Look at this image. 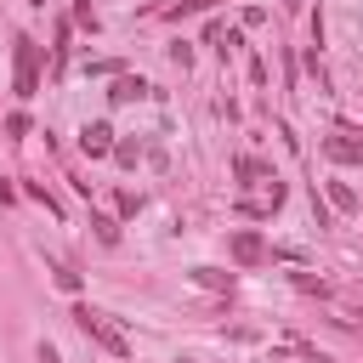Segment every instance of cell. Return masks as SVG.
Listing matches in <instances>:
<instances>
[{
	"instance_id": "cell-1",
	"label": "cell",
	"mask_w": 363,
	"mask_h": 363,
	"mask_svg": "<svg viewBox=\"0 0 363 363\" xmlns=\"http://www.w3.org/2000/svg\"><path fill=\"white\" fill-rule=\"evenodd\" d=\"M74 323H79V329H85V340H96L108 357H130V335H125L108 312H96V306H85V301H79V306H74Z\"/></svg>"
},
{
	"instance_id": "cell-2",
	"label": "cell",
	"mask_w": 363,
	"mask_h": 363,
	"mask_svg": "<svg viewBox=\"0 0 363 363\" xmlns=\"http://www.w3.org/2000/svg\"><path fill=\"white\" fill-rule=\"evenodd\" d=\"M11 85H17V96H34L40 91V45L28 34L11 40Z\"/></svg>"
},
{
	"instance_id": "cell-3",
	"label": "cell",
	"mask_w": 363,
	"mask_h": 363,
	"mask_svg": "<svg viewBox=\"0 0 363 363\" xmlns=\"http://www.w3.org/2000/svg\"><path fill=\"white\" fill-rule=\"evenodd\" d=\"M227 255H233L238 267H255V261H267V238L250 233V227H238V233L227 238Z\"/></svg>"
},
{
	"instance_id": "cell-4",
	"label": "cell",
	"mask_w": 363,
	"mask_h": 363,
	"mask_svg": "<svg viewBox=\"0 0 363 363\" xmlns=\"http://www.w3.org/2000/svg\"><path fill=\"white\" fill-rule=\"evenodd\" d=\"M323 153L329 159H340V164H363V136H323Z\"/></svg>"
},
{
	"instance_id": "cell-5",
	"label": "cell",
	"mask_w": 363,
	"mask_h": 363,
	"mask_svg": "<svg viewBox=\"0 0 363 363\" xmlns=\"http://www.w3.org/2000/svg\"><path fill=\"white\" fill-rule=\"evenodd\" d=\"M79 147H85L91 159H102V153H113V130L96 119V125H85V130H79Z\"/></svg>"
},
{
	"instance_id": "cell-6",
	"label": "cell",
	"mask_w": 363,
	"mask_h": 363,
	"mask_svg": "<svg viewBox=\"0 0 363 363\" xmlns=\"http://www.w3.org/2000/svg\"><path fill=\"white\" fill-rule=\"evenodd\" d=\"M108 96H113V102H142V96H153V85H147V79H130V74H119Z\"/></svg>"
},
{
	"instance_id": "cell-7",
	"label": "cell",
	"mask_w": 363,
	"mask_h": 363,
	"mask_svg": "<svg viewBox=\"0 0 363 363\" xmlns=\"http://www.w3.org/2000/svg\"><path fill=\"white\" fill-rule=\"evenodd\" d=\"M193 284H204V289H233V272H221V267H193Z\"/></svg>"
},
{
	"instance_id": "cell-8",
	"label": "cell",
	"mask_w": 363,
	"mask_h": 363,
	"mask_svg": "<svg viewBox=\"0 0 363 363\" xmlns=\"http://www.w3.org/2000/svg\"><path fill=\"white\" fill-rule=\"evenodd\" d=\"M68 23H57V45H51V68H68Z\"/></svg>"
},
{
	"instance_id": "cell-9",
	"label": "cell",
	"mask_w": 363,
	"mask_h": 363,
	"mask_svg": "<svg viewBox=\"0 0 363 363\" xmlns=\"http://www.w3.org/2000/svg\"><path fill=\"white\" fill-rule=\"evenodd\" d=\"M329 204H335V210H357V193H352L346 182H329Z\"/></svg>"
},
{
	"instance_id": "cell-10",
	"label": "cell",
	"mask_w": 363,
	"mask_h": 363,
	"mask_svg": "<svg viewBox=\"0 0 363 363\" xmlns=\"http://www.w3.org/2000/svg\"><path fill=\"white\" fill-rule=\"evenodd\" d=\"M210 6H221V0H182V6H170L164 17H170V23H182V17H193V11H210Z\"/></svg>"
},
{
	"instance_id": "cell-11",
	"label": "cell",
	"mask_w": 363,
	"mask_h": 363,
	"mask_svg": "<svg viewBox=\"0 0 363 363\" xmlns=\"http://www.w3.org/2000/svg\"><path fill=\"white\" fill-rule=\"evenodd\" d=\"M91 227H96L102 244H119V221H113V216H91Z\"/></svg>"
},
{
	"instance_id": "cell-12",
	"label": "cell",
	"mask_w": 363,
	"mask_h": 363,
	"mask_svg": "<svg viewBox=\"0 0 363 363\" xmlns=\"http://www.w3.org/2000/svg\"><path fill=\"white\" fill-rule=\"evenodd\" d=\"M113 159H119V164H136L142 147H136V142H113Z\"/></svg>"
},
{
	"instance_id": "cell-13",
	"label": "cell",
	"mask_w": 363,
	"mask_h": 363,
	"mask_svg": "<svg viewBox=\"0 0 363 363\" xmlns=\"http://www.w3.org/2000/svg\"><path fill=\"white\" fill-rule=\"evenodd\" d=\"M51 278H57V289H68V295L79 289V272H68V267H51Z\"/></svg>"
},
{
	"instance_id": "cell-14",
	"label": "cell",
	"mask_w": 363,
	"mask_h": 363,
	"mask_svg": "<svg viewBox=\"0 0 363 363\" xmlns=\"http://www.w3.org/2000/svg\"><path fill=\"white\" fill-rule=\"evenodd\" d=\"M233 170H238V176H244V182H255V176H267V170H261V164H255V159H233Z\"/></svg>"
},
{
	"instance_id": "cell-15",
	"label": "cell",
	"mask_w": 363,
	"mask_h": 363,
	"mask_svg": "<svg viewBox=\"0 0 363 363\" xmlns=\"http://www.w3.org/2000/svg\"><path fill=\"white\" fill-rule=\"evenodd\" d=\"M74 23H79V28H96V11H91V0H79V6H74Z\"/></svg>"
},
{
	"instance_id": "cell-16",
	"label": "cell",
	"mask_w": 363,
	"mask_h": 363,
	"mask_svg": "<svg viewBox=\"0 0 363 363\" xmlns=\"http://www.w3.org/2000/svg\"><path fill=\"white\" fill-rule=\"evenodd\" d=\"M113 204H119V216H136V210H142V199H136V193H119Z\"/></svg>"
},
{
	"instance_id": "cell-17",
	"label": "cell",
	"mask_w": 363,
	"mask_h": 363,
	"mask_svg": "<svg viewBox=\"0 0 363 363\" xmlns=\"http://www.w3.org/2000/svg\"><path fill=\"white\" fill-rule=\"evenodd\" d=\"M34 363H62V357H57V346H51V340H40V352H34Z\"/></svg>"
},
{
	"instance_id": "cell-18",
	"label": "cell",
	"mask_w": 363,
	"mask_h": 363,
	"mask_svg": "<svg viewBox=\"0 0 363 363\" xmlns=\"http://www.w3.org/2000/svg\"><path fill=\"white\" fill-rule=\"evenodd\" d=\"M34 6H45V0H34Z\"/></svg>"
}]
</instances>
